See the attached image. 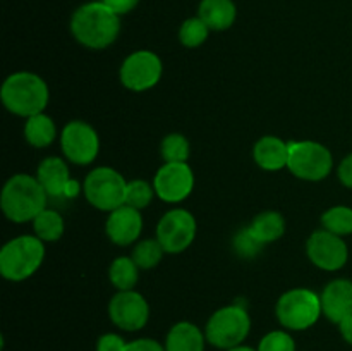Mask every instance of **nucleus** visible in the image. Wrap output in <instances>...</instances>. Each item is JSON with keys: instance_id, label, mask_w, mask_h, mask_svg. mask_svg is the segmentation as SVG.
Masks as SVG:
<instances>
[{"instance_id": "nucleus-20", "label": "nucleus", "mask_w": 352, "mask_h": 351, "mask_svg": "<svg viewBox=\"0 0 352 351\" xmlns=\"http://www.w3.org/2000/svg\"><path fill=\"white\" fill-rule=\"evenodd\" d=\"M206 336L191 322H177L165 339V351H205Z\"/></svg>"}, {"instance_id": "nucleus-29", "label": "nucleus", "mask_w": 352, "mask_h": 351, "mask_svg": "<svg viewBox=\"0 0 352 351\" xmlns=\"http://www.w3.org/2000/svg\"><path fill=\"white\" fill-rule=\"evenodd\" d=\"M155 195V188L144 179H133L127 182V193H126V205L134 206V209L141 210L146 209L151 203Z\"/></svg>"}, {"instance_id": "nucleus-2", "label": "nucleus", "mask_w": 352, "mask_h": 351, "mask_svg": "<svg viewBox=\"0 0 352 351\" xmlns=\"http://www.w3.org/2000/svg\"><path fill=\"white\" fill-rule=\"evenodd\" d=\"M47 191L36 176L14 174L3 184L0 206L10 222L24 224L34 220L47 209Z\"/></svg>"}, {"instance_id": "nucleus-1", "label": "nucleus", "mask_w": 352, "mask_h": 351, "mask_svg": "<svg viewBox=\"0 0 352 351\" xmlns=\"http://www.w3.org/2000/svg\"><path fill=\"white\" fill-rule=\"evenodd\" d=\"M71 33L78 43L91 50H103L120 33V16L100 2L82 3L71 17Z\"/></svg>"}, {"instance_id": "nucleus-19", "label": "nucleus", "mask_w": 352, "mask_h": 351, "mask_svg": "<svg viewBox=\"0 0 352 351\" xmlns=\"http://www.w3.org/2000/svg\"><path fill=\"white\" fill-rule=\"evenodd\" d=\"M198 17H201L212 31H226L236 23L237 7L234 0H201Z\"/></svg>"}, {"instance_id": "nucleus-25", "label": "nucleus", "mask_w": 352, "mask_h": 351, "mask_svg": "<svg viewBox=\"0 0 352 351\" xmlns=\"http://www.w3.org/2000/svg\"><path fill=\"white\" fill-rule=\"evenodd\" d=\"M322 226L337 236H349L352 234V209L344 205L332 206L322 215Z\"/></svg>"}, {"instance_id": "nucleus-31", "label": "nucleus", "mask_w": 352, "mask_h": 351, "mask_svg": "<svg viewBox=\"0 0 352 351\" xmlns=\"http://www.w3.org/2000/svg\"><path fill=\"white\" fill-rule=\"evenodd\" d=\"M261 248H263V243L253 236L250 227L241 229L239 233L234 236V250H236V253L241 255L243 258H254L260 253Z\"/></svg>"}, {"instance_id": "nucleus-4", "label": "nucleus", "mask_w": 352, "mask_h": 351, "mask_svg": "<svg viewBox=\"0 0 352 351\" xmlns=\"http://www.w3.org/2000/svg\"><path fill=\"white\" fill-rule=\"evenodd\" d=\"M45 260V244L36 236H17L0 250V274L3 279L21 282L31 277Z\"/></svg>"}, {"instance_id": "nucleus-27", "label": "nucleus", "mask_w": 352, "mask_h": 351, "mask_svg": "<svg viewBox=\"0 0 352 351\" xmlns=\"http://www.w3.org/2000/svg\"><path fill=\"white\" fill-rule=\"evenodd\" d=\"M160 153L165 162H188L191 155V145L184 134L170 133L162 140Z\"/></svg>"}, {"instance_id": "nucleus-9", "label": "nucleus", "mask_w": 352, "mask_h": 351, "mask_svg": "<svg viewBox=\"0 0 352 351\" xmlns=\"http://www.w3.org/2000/svg\"><path fill=\"white\" fill-rule=\"evenodd\" d=\"M164 72L162 58L151 50H136L124 58L120 65V83L131 92H148L158 85Z\"/></svg>"}, {"instance_id": "nucleus-12", "label": "nucleus", "mask_w": 352, "mask_h": 351, "mask_svg": "<svg viewBox=\"0 0 352 351\" xmlns=\"http://www.w3.org/2000/svg\"><path fill=\"white\" fill-rule=\"evenodd\" d=\"M155 193L165 203H181L195 188V172L188 162H165L153 178Z\"/></svg>"}, {"instance_id": "nucleus-7", "label": "nucleus", "mask_w": 352, "mask_h": 351, "mask_svg": "<svg viewBox=\"0 0 352 351\" xmlns=\"http://www.w3.org/2000/svg\"><path fill=\"white\" fill-rule=\"evenodd\" d=\"M333 157L325 145L318 141H289L287 169L302 181H322L330 176Z\"/></svg>"}, {"instance_id": "nucleus-8", "label": "nucleus", "mask_w": 352, "mask_h": 351, "mask_svg": "<svg viewBox=\"0 0 352 351\" xmlns=\"http://www.w3.org/2000/svg\"><path fill=\"white\" fill-rule=\"evenodd\" d=\"M127 182L120 172L112 167H96L86 176L82 193L95 209L112 212L126 203Z\"/></svg>"}, {"instance_id": "nucleus-5", "label": "nucleus", "mask_w": 352, "mask_h": 351, "mask_svg": "<svg viewBox=\"0 0 352 351\" xmlns=\"http://www.w3.org/2000/svg\"><path fill=\"white\" fill-rule=\"evenodd\" d=\"M251 330V317L244 306L234 305L219 308L208 319L205 327L206 343L219 350L241 346Z\"/></svg>"}, {"instance_id": "nucleus-6", "label": "nucleus", "mask_w": 352, "mask_h": 351, "mask_svg": "<svg viewBox=\"0 0 352 351\" xmlns=\"http://www.w3.org/2000/svg\"><path fill=\"white\" fill-rule=\"evenodd\" d=\"M275 315L282 327L289 330H306L318 322L322 312V299L308 288H294L278 298Z\"/></svg>"}, {"instance_id": "nucleus-10", "label": "nucleus", "mask_w": 352, "mask_h": 351, "mask_svg": "<svg viewBox=\"0 0 352 351\" xmlns=\"http://www.w3.org/2000/svg\"><path fill=\"white\" fill-rule=\"evenodd\" d=\"M198 231L195 215L186 209H172L157 224V240L165 253H182L192 244Z\"/></svg>"}, {"instance_id": "nucleus-15", "label": "nucleus", "mask_w": 352, "mask_h": 351, "mask_svg": "<svg viewBox=\"0 0 352 351\" xmlns=\"http://www.w3.org/2000/svg\"><path fill=\"white\" fill-rule=\"evenodd\" d=\"M36 178L48 196L54 198H72L79 195V182L71 178L67 164L60 157H47L36 169Z\"/></svg>"}, {"instance_id": "nucleus-11", "label": "nucleus", "mask_w": 352, "mask_h": 351, "mask_svg": "<svg viewBox=\"0 0 352 351\" xmlns=\"http://www.w3.org/2000/svg\"><path fill=\"white\" fill-rule=\"evenodd\" d=\"M62 153L76 165H89L100 151V138L95 127L85 120H71L60 134Z\"/></svg>"}, {"instance_id": "nucleus-26", "label": "nucleus", "mask_w": 352, "mask_h": 351, "mask_svg": "<svg viewBox=\"0 0 352 351\" xmlns=\"http://www.w3.org/2000/svg\"><path fill=\"white\" fill-rule=\"evenodd\" d=\"M210 31L201 17H189L179 28V41L188 48H198L208 40Z\"/></svg>"}, {"instance_id": "nucleus-3", "label": "nucleus", "mask_w": 352, "mask_h": 351, "mask_svg": "<svg viewBox=\"0 0 352 351\" xmlns=\"http://www.w3.org/2000/svg\"><path fill=\"white\" fill-rule=\"evenodd\" d=\"M0 98L10 114L28 119L47 109L50 93L41 76L21 71L7 76L0 88Z\"/></svg>"}, {"instance_id": "nucleus-13", "label": "nucleus", "mask_w": 352, "mask_h": 351, "mask_svg": "<svg viewBox=\"0 0 352 351\" xmlns=\"http://www.w3.org/2000/svg\"><path fill=\"white\" fill-rule=\"evenodd\" d=\"M306 253L315 267L327 272L340 270L349 258V250L342 236H337L327 229L315 231L308 237Z\"/></svg>"}, {"instance_id": "nucleus-35", "label": "nucleus", "mask_w": 352, "mask_h": 351, "mask_svg": "<svg viewBox=\"0 0 352 351\" xmlns=\"http://www.w3.org/2000/svg\"><path fill=\"white\" fill-rule=\"evenodd\" d=\"M337 176H339V181L342 182L346 188L352 189V153L347 155V157L340 162Z\"/></svg>"}, {"instance_id": "nucleus-28", "label": "nucleus", "mask_w": 352, "mask_h": 351, "mask_svg": "<svg viewBox=\"0 0 352 351\" xmlns=\"http://www.w3.org/2000/svg\"><path fill=\"white\" fill-rule=\"evenodd\" d=\"M164 246L160 244V241L155 237V240H144L134 246L133 250V260L136 262V265L140 268H153L164 258Z\"/></svg>"}, {"instance_id": "nucleus-16", "label": "nucleus", "mask_w": 352, "mask_h": 351, "mask_svg": "<svg viewBox=\"0 0 352 351\" xmlns=\"http://www.w3.org/2000/svg\"><path fill=\"white\" fill-rule=\"evenodd\" d=\"M143 231V217L134 206L124 203L119 209L112 210L105 222V233L109 240L117 246H127L136 243Z\"/></svg>"}, {"instance_id": "nucleus-30", "label": "nucleus", "mask_w": 352, "mask_h": 351, "mask_svg": "<svg viewBox=\"0 0 352 351\" xmlns=\"http://www.w3.org/2000/svg\"><path fill=\"white\" fill-rule=\"evenodd\" d=\"M256 351H296V343L285 330H272L260 341Z\"/></svg>"}, {"instance_id": "nucleus-24", "label": "nucleus", "mask_w": 352, "mask_h": 351, "mask_svg": "<svg viewBox=\"0 0 352 351\" xmlns=\"http://www.w3.org/2000/svg\"><path fill=\"white\" fill-rule=\"evenodd\" d=\"M65 224L64 219L58 212L50 209H45L36 219L33 220V231L34 236L40 237L43 243H54L58 241L64 234Z\"/></svg>"}, {"instance_id": "nucleus-34", "label": "nucleus", "mask_w": 352, "mask_h": 351, "mask_svg": "<svg viewBox=\"0 0 352 351\" xmlns=\"http://www.w3.org/2000/svg\"><path fill=\"white\" fill-rule=\"evenodd\" d=\"M109 9H112L113 12L124 16V14H129L131 10H134L140 3V0H102Z\"/></svg>"}, {"instance_id": "nucleus-37", "label": "nucleus", "mask_w": 352, "mask_h": 351, "mask_svg": "<svg viewBox=\"0 0 352 351\" xmlns=\"http://www.w3.org/2000/svg\"><path fill=\"white\" fill-rule=\"evenodd\" d=\"M226 351H256V350H253V348H250V346H243V344H241V346L230 348V350H226Z\"/></svg>"}, {"instance_id": "nucleus-23", "label": "nucleus", "mask_w": 352, "mask_h": 351, "mask_svg": "<svg viewBox=\"0 0 352 351\" xmlns=\"http://www.w3.org/2000/svg\"><path fill=\"white\" fill-rule=\"evenodd\" d=\"M109 279L117 291H131L140 279V267L133 257H117L110 264Z\"/></svg>"}, {"instance_id": "nucleus-36", "label": "nucleus", "mask_w": 352, "mask_h": 351, "mask_svg": "<svg viewBox=\"0 0 352 351\" xmlns=\"http://www.w3.org/2000/svg\"><path fill=\"white\" fill-rule=\"evenodd\" d=\"M339 329H340V334H342L344 341L349 343L352 346V315L347 317L346 320H342V322L339 323Z\"/></svg>"}, {"instance_id": "nucleus-14", "label": "nucleus", "mask_w": 352, "mask_h": 351, "mask_svg": "<svg viewBox=\"0 0 352 351\" xmlns=\"http://www.w3.org/2000/svg\"><path fill=\"white\" fill-rule=\"evenodd\" d=\"M109 317L113 326L126 332L141 330L150 319V305L141 292L119 291L109 303Z\"/></svg>"}, {"instance_id": "nucleus-17", "label": "nucleus", "mask_w": 352, "mask_h": 351, "mask_svg": "<svg viewBox=\"0 0 352 351\" xmlns=\"http://www.w3.org/2000/svg\"><path fill=\"white\" fill-rule=\"evenodd\" d=\"M322 312L330 322L340 323L352 315V282L347 279H336L323 288Z\"/></svg>"}, {"instance_id": "nucleus-32", "label": "nucleus", "mask_w": 352, "mask_h": 351, "mask_svg": "<svg viewBox=\"0 0 352 351\" xmlns=\"http://www.w3.org/2000/svg\"><path fill=\"white\" fill-rule=\"evenodd\" d=\"M127 343L122 336L119 334H103L98 341H96V351H126Z\"/></svg>"}, {"instance_id": "nucleus-33", "label": "nucleus", "mask_w": 352, "mask_h": 351, "mask_svg": "<svg viewBox=\"0 0 352 351\" xmlns=\"http://www.w3.org/2000/svg\"><path fill=\"white\" fill-rule=\"evenodd\" d=\"M126 351H165V346H162V344L155 339L141 337V339L127 343Z\"/></svg>"}, {"instance_id": "nucleus-22", "label": "nucleus", "mask_w": 352, "mask_h": 351, "mask_svg": "<svg viewBox=\"0 0 352 351\" xmlns=\"http://www.w3.org/2000/svg\"><path fill=\"white\" fill-rule=\"evenodd\" d=\"M250 231L263 244L274 243V241L280 240L284 236L285 220L282 213L268 210V212H261L254 217L250 226Z\"/></svg>"}, {"instance_id": "nucleus-18", "label": "nucleus", "mask_w": 352, "mask_h": 351, "mask_svg": "<svg viewBox=\"0 0 352 351\" xmlns=\"http://www.w3.org/2000/svg\"><path fill=\"white\" fill-rule=\"evenodd\" d=\"M253 157L258 167L263 171H280L287 167L289 143L277 136H263L254 145Z\"/></svg>"}, {"instance_id": "nucleus-21", "label": "nucleus", "mask_w": 352, "mask_h": 351, "mask_svg": "<svg viewBox=\"0 0 352 351\" xmlns=\"http://www.w3.org/2000/svg\"><path fill=\"white\" fill-rule=\"evenodd\" d=\"M24 138L34 148H47L57 138V126L54 119L47 114H36L26 119L24 124Z\"/></svg>"}]
</instances>
